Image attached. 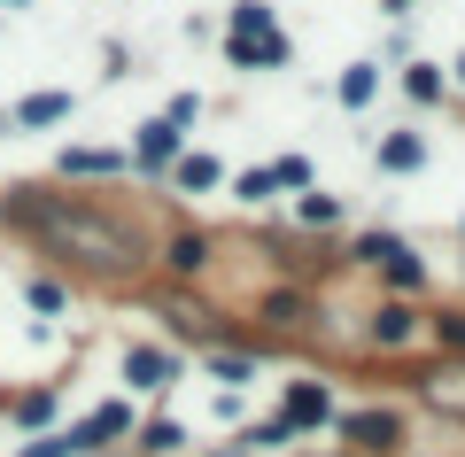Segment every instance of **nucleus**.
Wrapping results in <instances>:
<instances>
[{"mask_svg":"<svg viewBox=\"0 0 465 457\" xmlns=\"http://www.w3.org/2000/svg\"><path fill=\"white\" fill-rule=\"evenodd\" d=\"M0 225L16 233V241H32L47 263H63L78 279H101V287H133L140 272H155V233L124 202L78 194L63 179L0 186Z\"/></svg>","mask_w":465,"mask_h":457,"instance_id":"1","label":"nucleus"},{"mask_svg":"<svg viewBox=\"0 0 465 457\" xmlns=\"http://www.w3.org/2000/svg\"><path fill=\"white\" fill-rule=\"evenodd\" d=\"M341 256H349V272H372V279H381V294H403V303H419V294H427V256H419L403 233H388V225L357 233Z\"/></svg>","mask_w":465,"mask_h":457,"instance_id":"2","label":"nucleus"},{"mask_svg":"<svg viewBox=\"0 0 465 457\" xmlns=\"http://www.w3.org/2000/svg\"><path fill=\"white\" fill-rule=\"evenodd\" d=\"M256 326L249 333H264V342L272 349H280V342H326V303H318V287H295V279H280V287H264V294H256Z\"/></svg>","mask_w":465,"mask_h":457,"instance_id":"3","label":"nucleus"},{"mask_svg":"<svg viewBox=\"0 0 465 457\" xmlns=\"http://www.w3.org/2000/svg\"><path fill=\"white\" fill-rule=\"evenodd\" d=\"M333 434H341L349 457H403L411 450V419L396 403H357V411H333Z\"/></svg>","mask_w":465,"mask_h":457,"instance_id":"4","label":"nucleus"},{"mask_svg":"<svg viewBox=\"0 0 465 457\" xmlns=\"http://www.w3.org/2000/svg\"><path fill=\"white\" fill-rule=\"evenodd\" d=\"M155 272H163L171 287L210 279V272H217V233H210V225H171V233H155Z\"/></svg>","mask_w":465,"mask_h":457,"instance_id":"5","label":"nucleus"},{"mask_svg":"<svg viewBox=\"0 0 465 457\" xmlns=\"http://www.w3.org/2000/svg\"><path fill=\"white\" fill-rule=\"evenodd\" d=\"M419 326H427V311H419V303H403V294H381V303L365 311V326H357V342L381 349V357H403V349L419 342Z\"/></svg>","mask_w":465,"mask_h":457,"instance_id":"6","label":"nucleus"},{"mask_svg":"<svg viewBox=\"0 0 465 457\" xmlns=\"http://www.w3.org/2000/svg\"><path fill=\"white\" fill-rule=\"evenodd\" d=\"M133 426H140L133 403H94L70 434H54V442H63V457H109L116 442H133Z\"/></svg>","mask_w":465,"mask_h":457,"instance_id":"7","label":"nucleus"},{"mask_svg":"<svg viewBox=\"0 0 465 457\" xmlns=\"http://www.w3.org/2000/svg\"><path fill=\"white\" fill-rule=\"evenodd\" d=\"M116 373H124V388H133V395H163V388H179L186 357L171 342H133L124 357H116Z\"/></svg>","mask_w":465,"mask_h":457,"instance_id":"8","label":"nucleus"},{"mask_svg":"<svg viewBox=\"0 0 465 457\" xmlns=\"http://www.w3.org/2000/svg\"><path fill=\"white\" fill-rule=\"evenodd\" d=\"M124 155H133V171H140L148 186H163V171L186 155V132L171 124V116H148V124L133 132V147H124Z\"/></svg>","mask_w":465,"mask_h":457,"instance_id":"9","label":"nucleus"},{"mask_svg":"<svg viewBox=\"0 0 465 457\" xmlns=\"http://www.w3.org/2000/svg\"><path fill=\"white\" fill-rule=\"evenodd\" d=\"M419 388V403L442 411V419H465V357H434V364H411L403 373Z\"/></svg>","mask_w":465,"mask_h":457,"instance_id":"10","label":"nucleus"},{"mask_svg":"<svg viewBox=\"0 0 465 457\" xmlns=\"http://www.w3.org/2000/svg\"><path fill=\"white\" fill-rule=\"evenodd\" d=\"M124 171H133V155H124V147H63V155H54V179L63 186H109V179H124Z\"/></svg>","mask_w":465,"mask_h":457,"instance_id":"11","label":"nucleus"},{"mask_svg":"<svg viewBox=\"0 0 465 457\" xmlns=\"http://www.w3.org/2000/svg\"><path fill=\"white\" fill-rule=\"evenodd\" d=\"M280 419L295 426V442H302V434H318V426H333V388H326L318 373L287 380V388H280Z\"/></svg>","mask_w":465,"mask_h":457,"instance_id":"12","label":"nucleus"},{"mask_svg":"<svg viewBox=\"0 0 465 457\" xmlns=\"http://www.w3.org/2000/svg\"><path fill=\"white\" fill-rule=\"evenodd\" d=\"M225 63L249 70V78H256V70H287V63H295V39H287L280 24H272V32H225Z\"/></svg>","mask_w":465,"mask_h":457,"instance_id":"13","label":"nucleus"},{"mask_svg":"<svg viewBox=\"0 0 465 457\" xmlns=\"http://www.w3.org/2000/svg\"><path fill=\"white\" fill-rule=\"evenodd\" d=\"M427 155H434V147H427V132H419V124H388L381 140H372V164H381L388 179H419Z\"/></svg>","mask_w":465,"mask_h":457,"instance_id":"14","label":"nucleus"},{"mask_svg":"<svg viewBox=\"0 0 465 457\" xmlns=\"http://www.w3.org/2000/svg\"><path fill=\"white\" fill-rule=\"evenodd\" d=\"M78 116V94H63V85H39V94H24L16 109H8V132H54Z\"/></svg>","mask_w":465,"mask_h":457,"instance_id":"15","label":"nucleus"},{"mask_svg":"<svg viewBox=\"0 0 465 457\" xmlns=\"http://www.w3.org/2000/svg\"><path fill=\"white\" fill-rule=\"evenodd\" d=\"M54 419H63V388H16L8 395V426H16V434H54Z\"/></svg>","mask_w":465,"mask_h":457,"instance_id":"16","label":"nucleus"},{"mask_svg":"<svg viewBox=\"0 0 465 457\" xmlns=\"http://www.w3.org/2000/svg\"><path fill=\"white\" fill-rule=\"evenodd\" d=\"M163 186H171V194H217V186H225V164H217L210 147H186L179 164L163 171Z\"/></svg>","mask_w":465,"mask_h":457,"instance_id":"17","label":"nucleus"},{"mask_svg":"<svg viewBox=\"0 0 465 457\" xmlns=\"http://www.w3.org/2000/svg\"><path fill=\"white\" fill-rule=\"evenodd\" d=\"M381 85H388V70L365 55V63H349L341 78H333V101H341V109H372V101H381Z\"/></svg>","mask_w":465,"mask_h":457,"instance_id":"18","label":"nucleus"},{"mask_svg":"<svg viewBox=\"0 0 465 457\" xmlns=\"http://www.w3.org/2000/svg\"><path fill=\"white\" fill-rule=\"evenodd\" d=\"M232 450H249V457H280V450H295V426L272 411V419H249L241 434H232Z\"/></svg>","mask_w":465,"mask_h":457,"instance_id":"19","label":"nucleus"},{"mask_svg":"<svg viewBox=\"0 0 465 457\" xmlns=\"http://www.w3.org/2000/svg\"><path fill=\"white\" fill-rule=\"evenodd\" d=\"M24 311L32 318H63L70 311V279L63 272H24Z\"/></svg>","mask_w":465,"mask_h":457,"instance_id":"20","label":"nucleus"},{"mask_svg":"<svg viewBox=\"0 0 465 457\" xmlns=\"http://www.w3.org/2000/svg\"><path fill=\"white\" fill-rule=\"evenodd\" d=\"M396 70H403V101H411V109H442V101H450L442 63H419V55H411V63H396Z\"/></svg>","mask_w":465,"mask_h":457,"instance_id":"21","label":"nucleus"},{"mask_svg":"<svg viewBox=\"0 0 465 457\" xmlns=\"http://www.w3.org/2000/svg\"><path fill=\"white\" fill-rule=\"evenodd\" d=\"M419 342H434L442 357H465V303H434L427 326H419Z\"/></svg>","mask_w":465,"mask_h":457,"instance_id":"22","label":"nucleus"},{"mask_svg":"<svg viewBox=\"0 0 465 457\" xmlns=\"http://www.w3.org/2000/svg\"><path fill=\"white\" fill-rule=\"evenodd\" d=\"M133 450H140V457H179V450H186V426L171 419V411H155V419L133 426Z\"/></svg>","mask_w":465,"mask_h":457,"instance_id":"23","label":"nucleus"},{"mask_svg":"<svg viewBox=\"0 0 465 457\" xmlns=\"http://www.w3.org/2000/svg\"><path fill=\"white\" fill-rule=\"evenodd\" d=\"M341 194H318V186H302V194H295V225L302 233H341Z\"/></svg>","mask_w":465,"mask_h":457,"instance_id":"24","label":"nucleus"},{"mask_svg":"<svg viewBox=\"0 0 465 457\" xmlns=\"http://www.w3.org/2000/svg\"><path fill=\"white\" fill-rule=\"evenodd\" d=\"M232 202H241V210H264L272 194H280V179H272V164H249V171H232Z\"/></svg>","mask_w":465,"mask_h":457,"instance_id":"25","label":"nucleus"},{"mask_svg":"<svg viewBox=\"0 0 465 457\" xmlns=\"http://www.w3.org/2000/svg\"><path fill=\"white\" fill-rule=\"evenodd\" d=\"M272 179H280V194H302V186H318L311 155H272Z\"/></svg>","mask_w":465,"mask_h":457,"instance_id":"26","label":"nucleus"},{"mask_svg":"<svg viewBox=\"0 0 465 457\" xmlns=\"http://www.w3.org/2000/svg\"><path fill=\"white\" fill-rule=\"evenodd\" d=\"M163 116H171L179 132H186V124H202V94H171V101H163Z\"/></svg>","mask_w":465,"mask_h":457,"instance_id":"27","label":"nucleus"},{"mask_svg":"<svg viewBox=\"0 0 465 457\" xmlns=\"http://www.w3.org/2000/svg\"><path fill=\"white\" fill-rule=\"evenodd\" d=\"M241 411H249V403H241V388H217V419H225V426H241Z\"/></svg>","mask_w":465,"mask_h":457,"instance_id":"28","label":"nucleus"},{"mask_svg":"<svg viewBox=\"0 0 465 457\" xmlns=\"http://www.w3.org/2000/svg\"><path fill=\"white\" fill-rule=\"evenodd\" d=\"M16 457H63V442H54V434H39V442H24Z\"/></svg>","mask_w":465,"mask_h":457,"instance_id":"29","label":"nucleus"},{"mask_svg":"<svg viewBox=\"0 0 465 457\" xmlns=\"http://www.w3.org/2000/svg\"><path fill=\"white\" fill-rule=\"evenodd\" d=\"M442 85H450V94H465V55H450V70H442Z\"/></svg>","mask_w":465,"mask_h":457,"instance_id":"30","label":"nucleus"},{"mask_svg":"<svg viewBox=\"0 0 465 457\" xmlns=\"http://www.w3.org/2000/svg\"><path fill=\"white\" fill-rule=\"evenodd\" d=\"M381 8H388V16H411V8H419V0H381Z\"/></svg>","mask_w":465,"mask_h":457,"instance_id":"31","label":"nucleus"},{"mask_svg":"<svg viewBox=\"0 0 465 457\" xmlns=\"http://www.w3.org/2000/svg\"><path fill=\"white\" fill-rule=\"evenodd\" d=\"M8 395H16V388H0V419H8Z\"/></svg>","mask_w":465,"mask_h":457,"instance_id":"32","label":"nucleus"},{"mask_svg":"<svg viewBox=\"0 0 465 457\" xmlns=\"http://www.w3.org/2000/svg\"><path fill=\"white\" fill-rule=\"evenodd\" d=\"M210 457H249V450H210Z\"/></svg>","mask_w":465,"mask_h":457,"instance_id":"33","label":"nucleus"},{"mask_svg":"<svg viewBox=\"0 0 465 457\" xmlns=\"http://www.w3.org/2000/svg\"><path fill=\"white\" fill-rule=\"evenodd\" d=\"M0 8H32V0H0Z\"/></svg>","mask_w":465,"mask_h":457,"instance_id":"34","label":"nucleus"},{"mask_svg":"<svg viewBox=\"0 0 465 457\" xmlns=\"http://www.w3.org/2000/svg\"><path fill=\"white\" fill-rule=\"evenodd\" d=\"M0 140H8V109H0Z\"/></svg>","mask_w":465,"mask_h":457,"instance_id":"35","label":"nucleus"},{"mask_svg":"<svg viewBox=\"0 0 465 457\" xmlns=\"http://www.w3.org/2000/svg\"><path fill=\"white\" fill-rule=\"evenodd\" d=\"M458 241H465V225H458Z\"/></svg>","mask_w":465,"mask_h":457,"instance_id":"36","label":"nucleus"}]
</instances>
